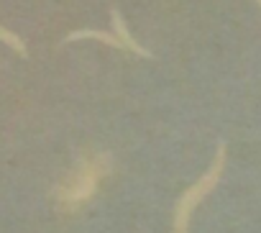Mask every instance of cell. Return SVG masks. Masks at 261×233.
Here are the masks:
<instances>
[{"mask_svg": "<svg viewBox=\"0 0 261 233\" xmlns=\"http://www.w3.org/2000/svg\"><path fill=\"white\" fill-rule=\"evenodd\" d=\"M0 41L3 44H8L18 57H29V49H26V44H23V39L18 36V34H13V31H8L6 26H0Z\"/></svg>", "mask_w": 261, "mask_h": 233, "instance_id": "obj_5", "label": "cell"}, {"mask_svg": "<svg viewBox=\"0 0 261 233\" xmlns=\"http://www.w3.org/2000/svg\"><path fill=\"white\" fill-rule=\"evenodd\" d=\"M225 159H228L225 144H218L215 157H213L207 172H205L195 185H190V187L179 195L177 208H174V228H172V233H187V228H190V218H192L195 208H197V205H200V202H202V200L218 187V182H220V177H223V169H225Z\"/></svg>", "mask_w": 261, "mask_h": 233, "instance_id": "obj_2", "label": "cell"}, {"mask_svg": "<svg viewBox=\"0 0 261 233\" xmlns=\"http://www.w3.org/2000/svg\"><path fill=\"white\" fill-rule=\"evenodd\" d=\"M110 174V157L108 154H82L77 167L54 187V200L62 213H77L82 205H87L97 185Z\"/></svg>", "mask_w": 261, "mask_h": 233, "instance_id": "obj_1", "label": "cell"}, {"mask_svg": "<svg viewBox=\"0 0 261 233\" xmlns=\"http://www.w3.org/2000/svg\"><path fill=\"white\" fill-rule=\"evenodd\" d=\"M85 39H92V41H100V44H105V46H113V49H123V44H120V39L115 36V34H108V31H92V29H85V31H74V34H69L64 41L69 44V41H85Z\"/></svg>", "mask_w": 261, "mask_h": 233, "instance_id": "obj_4", "label": "cell"}, {"mask_svg": "<svg viewBox=\"0 0 261 233\" xmlns=\"http://www.w3.org/2000/svg\"><path fill=\"white\" fill-rule=\"evenodd\" d=\"M256 3H258V8H261V0H256Z\"/></svg>", "mask_w": 261, "mask_h": 233, "instance_id": "obj_6", "label": "cell"}, {"mask_svg": "<svg viewBox=\"0 0 261 233\" xmlns=\"http://www.w3.org/2000/svg\"><path fill=\"white\" fill-rule=\"evenodd\" d=\"M110 18H113V34L120 39L123 49L134 51V54H139V57H146V59H151V57H154L149 49H144V46H141L134 36H130V31H128V26H125V21H123V16H120L118 11H113V13H110Z\"/></svg>", "mask_w": 261, "mask_h": 233, "instance_id": "obj_3", "label": "cell"}]
</instances>
